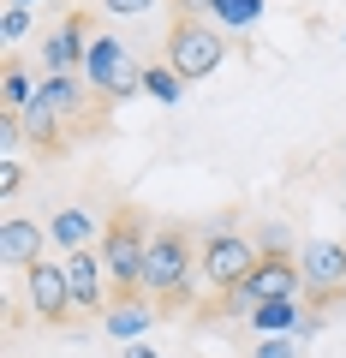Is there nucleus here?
<instances>
[{"instance_id":"obj_12","label":"nucleus","mask_w":346,"mask_h":358,"mask_svg":"<svg viewBox=\"0 0 346 358\" xmlns=\"http://www.w3.org/2000/svg\"><path fill=\"white\" fill-rule=\"evenodd\" d=\"M155 310H161L155 299H143V293H120L114 305L102 310V329L114 334L120 346H138V334H143V329L155 322Z\"/></svg>"},{"instance_id":"obj_5","label":"nucleus","mask_w":346,"mask_h":358,"mask_svg":"<svg viewBox=\"0 0 346 358\" xmlns=\"http://www.w3.org/2000/svg\"><path fill=\"white\" fill-rule=\"evenodd\" d=\"M84 84L102 96V102H126L143 90V60L126 48V36H90V54H84Z\"/></svg>"},{"instance_id":"obj_8","label":"nucleus","mask_w":346,"mask_h":358,"mask_svg":"<svg viewBox=\"0 0 346 358\" xmlns=\"http://www.w3.org/2000/svg\"><path fill=\"white\" fill-rule=\"evenodd\" d=\"M90 36H96L90 13H84V6H72V13H66L54 30H42V66H48V72H84Z\"/></svg>"},{"instance_id":"obj_2","label":"nucleus","mask_w":346,"mask_h":358,"mask_svg":"<svg viewBox=\"0 0 346 358\" xmlns=\"http://www.w3.org/2000/svg\"><path fill=\"white\" fill-rule=\"evenodd\" d=\"M150 221L138 215L131 203H120L102 227V263H108V281H114V299L120 293H143V263H150Z\"/></svg>"},{"instance_id":"obj_15","label":"nucleus","mask_w":346,"mask_h":358,"mask_svg":"<svg viewBox=\"0 0 346 358\" xmlns=\"http://www.w3.org/2000/svg\"><path fill=\"white\" fill-rule=\"evenodd\" d=\"M298 322H305V299H269V305L251 310L257 341H263V334H298Z\"/></svg>"},{"instance_id":"obj_3","label":"nucleus","mask_w":346,"mask_h":358,"mask_svg":"<svg viewBox=\"0 0 346 358\" xmlns=\"http://www.w3.org/2000/svg\"><path fill=\"white\" fill-rule=\"evenodd\" d=\"M257 263H263L257 239L239 233L233 221H215V227L197 239V275H203V287H215V293H239Z\"/></svg>"},{"instance_id":"obj_17","label":"nucleus","mask_w":346,"mask_h":358,"mask_svg":"<svg viewBox=\"0 0 346 358\" xmlns=\"http://www.w3.org/2000/svg\"><path fill=\"white\" fill-rule=\"evenodd\" d=\"M143 96H155V102H167V108H173V102L185 96V78L173 72L167 60H155V66H143Z\"/></svg>"},{"instance_id":"obj_25","label":"nucleus","mask_w":346,"mask_h":358,"mask_svg":"<svg viewBox=\"0 0 346 358\" xmlns=\"http://www.w3.org/2000/svg\"><path fill=\"white\" fill-rule=\"evenodd\" d=\"M6 6H36V0H6Z\"/></svg>"},{"instance_id":"obj_24","label":"nucleus","mask_w":346,"mask_h":358,"mask_svg":"<svg viewBox=\"0 0 346 358\" xmlns=\"http://www.w3.org/2000/svg\"><path fill=\"white\" fill-rule=\"evenodd\" d=\"M126 358H161V352H150V346H126Z\"/></svg>"},{"instance_id":"obj_6","label":"nucleus","mask_w":346,"mask_h":358,"mask_svg":"<svg viewBox=\"0 0 346 358\" xmlns=\"http://www.w3.org/2000/svg\"><path fill=\"white\" fill-rule=\"evenodd\" d=\"M298 268H305V305L329 310L346 293V245L340 239H305L298 245Z\"/></svg>"},{"instance_id":"obj_16","label":"nucleus","mask_w":346,"mask_h":358,"mask_svg":"<svg viewBox=\"0 0 346 358\" xmlns=\"http://www.w3.org/2000/svg\"><path fill=\"white\" fill-rule=\"evenodd\" d=\"M263 6H269V0H215L209 18H215L221 30H251V24H263Z\"/></svg>"},{"instance_id":"obj_23","label":"nucleus","mask_w":346,"mask_h":358,"mask_svg":"<svg viewBox=\"0 0 346 358\" xmlns=\"http://www.w3.org/2000/svg\"><path fill=\"white\" fill-rule=\"evenodd\" d=\"M167 6H173V18H209L215 0H167Z\"/></svg>"},{"instance_id":"obj_14","label":"nucleus","mask_w":346,"mask_h":358,"mask_svg":"<svg viewBox=\"0 0 346 358\" xmlns=\"http://www.w3.org/2000/svg\"><path fill=\"white\" fill-rule=\"evenodd\" d=\"M30 102H36V78H30V66L18 54H6V66H0V114H24Z\"/></svg>"},{"instance_id":"obj_20","label":"nucleus","mask_w":346,"mask_h":358,"mask_svg":"<svg viewBox=\"0 0 346 358\" xmlns=\"http://www.w3.org/2000/svg\"><path fill=\"white\" fill-rule=\"evenodd\" d=\"M251 358H305V352H298V334H263Z\"/></svg>"},{"instance_id":"obj_26","label":"nucleus","mask_w":346,"mask_h":358,"mask_svg":"<svg viewBox=\"0 0 346 358\" xmlns=\"http://www.w3.org/2000/svg\"><path fill=\"white\" fill-rule=\"evenodd\" d=\"M340 179H346V167H340Z\"/></svg>"},{"instance_id":"obj_18","label":"nucleus","mask_w":346,"mask_h":358,"mask_svg":"<svg viewBox=\"0 0 346 358\" xmlns=\"http://www.w3.org/2000/svg\"><path fill=\"white\" fill-rule=\"evenodd\" d=\"M257 251H263V257H293V233H287V221H269V227L257 233Z\"/></svg>"},{"instance_id":"obj_27","label":"nucleus","mask_w":346,"mask_h":358,"mask_svg":"<svg viewBox=\"0 0 346 358\" xmlns=\"http://www.w3.org/2000/svg\"><path fill=\"white\" fill-rule=\"evenodd\" d=\"M340 299H346V293H340Z\"/></svg>"},{"instance_id":"obj_7","label":"nucleus","mask_w":346,"mask_h":358,"mask_svg":"<svg viewBox=\"0 0 346 358\" xmlns=\"http://www.w3.org/2000/svg\"><path fill=\"white\" fill-rule=\"evenodd\" d=\"M24 299L36 310V322H72V281H66V257H42V263L24 268Z\"/></svg>"},{"instance_id":"obj_13","label":"nucleus","mask_w":346,"mask_h":358,"mask_svg":"<svg viewBox=\"0 0 346 358\" xmlns=\"http://www.w3.org/2000/svg\"><path fill=\"white\" fill-rule=\"evenodd\" d=\"M18 120H24V143H36L42 155H60V150H66V138H72V126H66V120L54 114L42 96H36V102H30Z\"/></svg>"},{"instance_id":"obj_21","label":"nucleus","mask_w":346,"mask_h":358,"mask_svg":"<svg viewBox=\"0 0 346 358\" xmlns=\"http://www.w3.org/2000/svg\"><path fill=\"white\" fill-rule=\"evenodd\" d=\"M108 18H150L155 6H167V0H96Z\"/></svg>"},{"instance_id":"obj_9","label":"nucleus","mask_w":346,"mask_h":358,"mask_svg":"<svg viewBox=\"0 0 346 358\" xmlns=\"http://www.w3.org/2000/svg\"><path fill=\"white\" fill-rule=\"evenodd\" d=\"M66 281H72L78 317H102V310L114 305V281H108V263H102V251H96V245L66 257Z\"/></svg>"},{"instance_id":"obj_11","label":"nucleus","mask_w":346,"mask_h":358,"mask_svg":"<svg viewBox=\"0 0 346 358\" xmlns=\"http://www.w3.org/2000/svg\"><path fill=\"white\" fill-rule=\"evenodd\" d=\"M42 245H48V221H30V215H6V227H0V263L18 268L24 275L30 263H42Z\"/></svg>"},{"instance_id":"obj_19","label":"nucleus","mask_w":346,"mask_h":358,"mask_svg":"<svg viewBox=\"0 0 346 358\" xmlns=\"http://www.w3.org/2000/svg\"><path fill=\"white\" fill-rule=\"evenodd\" d=\"M0 36H6V48H18L30 36V6H6L0 13Z\"/></svg>"},{"instance_id":"obj_22","label":"nucleus","mask_w":346,"mask_h":358,"mask_svg":"<svg viewBox=\"0 0 346 358\" xmlns=\"http://www.w3.org/2000/svg\"><path fill=\"white\" fill-rule=\"evenodd\" d=\"M18 192H24V162L6 155V162H0V197H18Z\"/></svg>"},{"instance_id":"obj_10","label":"nucleus","mask_w":346,"mask_h":358,"mask_svg":"<svg viewBox=\"0 0 346 358\" xmlns=\"http://www.w3.org/2000/svg\"><path fill=\"white\" fill-rule=\"evenodd\" d=\"M102 227H108V221L96 215L90 203H60V209L48 215V245H54L60 257L90 251V245H102Z\"/></svg>"},{"instance_id":"obj_1","label":"nucleus","mask_w":346,"mask_h":358,"mask_svg":"<svg viewBox=\"0 0 346 358\" xmlns=\"http://www.w3.org/2000/svg\"><path fill=\"white\" fill-rule=\"evenodd\" d=\"M192 275H197V239L185 227H155L150 233V263H143V299L161 310L192 305Z\"/></svg>"},{"instance_id":"obj_4","label":"nucleus","mask_w":346,"mask_h":358,"mask_svg":"<svg viewBox=\"0 0 346 358\" xmlns=\"http://www.w3.org/2000/svg\"><path fill=\"white\" fill-rule=\"evenodd\" d=\"M161 60L173 66L185 84H203V78H215L221 60H227V30H221L215 18H173V30H167V42H161Z\"/></svg>"}]
</instances>
